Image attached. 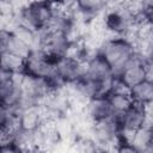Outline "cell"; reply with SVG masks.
I'll use <instances>...</instances> for the list:
<instances>
[{
  "mask_svg": "<svg viewBox=\"0 0 153 153\" xmlns=\"http://www.w3.org/2000/svg\"><path fill=\"white\" fill-rule=\"evenodd\" d=\"M0 153H23V152L12 142H8L0 146Z\"/></svg>",
  "mask_w": 153,
  "mask_h": 153,
  "instance_id": "cell-20",
  "label": "cell"
},
{
  "mask_svg": "<svg viewBox=\"0 0 153 153\" xmlns=\"http://www.w3.org/2000/svg\"><path fill=\"white\" fill-rule=\"evenodd\" d=\"M55 75L63 85H74L84 76V61L68 55L59 56L55 60Z\"/></svg>",
  "mask_w": 153,
  "mask_h": 153,
  "instance_id": "cell-7",
  "label": "cell"
},
{
  "mask_svg": "<svg viewBox=\"0 0 153 153\" xmlns=\"http://www.w3.org/2000/svg\"><path fill=\"white\" fill-rule=\"evenodd\" d=\"M55 16L54 4L47 1H35L27 4L20 11L23 29L38 33L49 27Z\"/></svg>",
  "mask_w": 153,
  "mask_h": 153,
  "instance_id": "cell-2",
  "label": "cell"
},
{
  "mask_svg": "<svg viewBox=\"0 0 153 153\" xmlns=\"http://www.w3.org/2000/svg\"><path fill=\"white\" fill-rule=\"evenodd\" d=\"M114 71L106 60L99 54H94L84 61V76L85 79L96 82L102 86H110V81L114 78ZM109 92V91H108Z\"/></svg>",
  "mask_w": 153,
  "mask_h": 153,
  "instance_id": "cell-6",
  "label": "cell"
},
{
  "mask_svg": "<svg viewBox=\"0 0 153 153\" xmlns=\"http://www.w3.org/2000/svg\"><path fill=\"white\" fill-rule=\"evenodd\" d=\"M16 129L17 127V116L16 111L0 103V129Z\"/></svg>",
  "mask_w": 153,
  "mask_h": 153,
  "instance_id": "cell-16",
  "label": "cell"
},
{
  "mask_svg": "<svg viewBox=\"0 0 153 153\" xmlns=\"http://www.w3.org/2000/svg\"><path fill=\"white\" fill-rule=\"evenodd\" d=\"M86 115L93 122H100L109 120L114 116L112 106L108 96H94L87 99L86 103Z\"/></svg>",
  "mask_w": 153,
  "mask_h": 153,
  "instance_id": "cell-11",
  "label": "cell"
},
{
  "mask_svg": "<svg viewBox=\"0 0 153 153\" xmlns=\"http://www.w3.org/2000/svg\"><path fill=\"white\" fill-rule=\"evenodd\" d=\"M148 108L149 106H142L133 103L123 114H121L117 117H114L120 127L121 136L130 140V137L148 124Z\"/></svg>",
  "mask_w": 153,
  "mask_h": 153,
  "instance_id": "cell-4",
  "label": "cell"
},
{
  "mask_svg": "<svg viewBox=\"0 0 153 153\" xmlns=\"http://www.w3.org/2000/svg\"><path fill=\"white\" fill-rule=\"evenodd\" d=\"M110 65L116 75L121 68L128 62V60L136 53L134 43L123 36H115L106 39L98 51Z\"/></svg>",
  "mask_w": 153,
  "mask_h": 153,
  "instance_id": "cell-1",
  "label": "cell"
},
{
  "mask_svg": "<svg viewBox=\"0 0 153 153\" xmlns=\"http://www.w3.org/2000/svg\"><path fill=\"white\" fill-rule=\"evenodd\" d=\"M78 11L84 14V16H96L99 12H102L104 8H106V2L104 1H98V0H82L78 1L75 4Z\"/></svg>",
  "mask_w": 153,
  "mask_h": 153,
  "instance_id": "cell-13",
  "label": "cell"
},
{
  "mask_svg": "<svg viewBox=\"0 0 153 153\" xmlns=\"http://www.w3.org/2000/svg\"><path fill=\"white\" fill-rule=\"evenodd\" d=\"M0 14H2V11H1V4H0Z\"/></svg>",
  "mask_w": 153,
  "mask_h": 153,
  "instance_id": "cell-22",
  "label": "cell"
},
{
  "mask_svg": "<svg viewBox=\"0 0 153 153\" xmlns=\"http://www.w3.org/2000/svg\"><path fill=\"white\" fill-rule=\"evenodd\" d=\"M14 76H16V75H14L12 72H10V71L0 62V86H2V85H5V84L10 82L11 80L14 79Z\"/></svg>",
  "mask_w": 153,
  "mask_h": 153,
  "instance_id": "cell-19",
  "label": "cell"
},
{
  "mask_svg": "<svg viewBox=\"0 0 153 153\" xmlns=\"http://www.w3.org/2000/svg\"><path fill=\"white\" fill-rule=\"evenodd\" d=\"M108 97H109L111 106H112L114 117H117L121 114H123L133 104V100L129 94H112V96H108Z\"/></svg>",
  "mask_w": 153,
  "mask_h": 153,
  "instance_id": "cell-15",
  "label": "cell"
},
{
  "mask_svg": "<svg viewBox=\"0 0 153 153\" xmlns=\"http://www.w3.org/2000/svg\"><path fill=\"white\" fill-rule=\"evenodd\" d=\"M96 153H109V152H108V151H105V149H102V148H100V149H98Z\"/></svg>",
  "mask_w": 153,
  "mask_h": 153,
  "instance_id": "cell-21",
  "label": "cell"
},
{
  "mask_svg": "<svg viewBox=\"0 0 153 153\" xmlns=\"http://www.w3.org/2000/svg\"><path fill=\"white\" fill-rule=\"evenodd\" d=\"M56 57L47 54L41 48L32 49L24 60L23 75L38 79H49L55 74Z\"/></svg>",
  "mask_w": 153,
  "mask_h": 153,
  "instance_id": "cell-3",
  "label": "cell"
},
{
  "mask_svg": "<svg viewBox=\"0 0 153 153\" xmlns=\"http://www.w3.org/2000/svg\"><path fill=\"white\" fill-rule=\"evenodd\" d=\"M17 127L27 131H37L43 124V116L37 104H29L16 111Z\"/></svg>",
  "mask_w": 153,
  "mask_h": 153,
  "instance_id": "cell-10",
  "label": "cell"
},
{
  "mask_svg": "<svg viewBox=\"0 0 153 153\" xmlns=\"http://www.w3.org/2000/svg\"><path fill=\"white\" fill-rule=\"evenodd\" d=\"M115 153H142V152L129 140L120 136L117 143L115 145Z\"/></svg>",
  "mask_w": 153,
  "mask_h": 153,
  "instance_id": "cell-17",
  "label": "cell"
},
{
  "mask_svg": "<svg viewBox=\"0 0 153 153\" xmlns=\"http://www.w3.org/2000/svg\"><path fill=\"white\" fill-rule=\"evenodd\" d=\"M120 136V127L114 117L93 123V140L97 142L98 146L116 145Z\"/></svg>",
  "mask_w": 153,
  "mask_h": 153,
  "instance_id": "cell-9",
  "label": "cell"
},
{
  "mask_svg": "<svg viewBox=\"0 0 153 153\" xmlns=\"http://www.w3.org/2000/svg\"><path fill=\"white\" fill-rule=\"evenodd\" d=\"M135 22L134 17L123 6L116 10H111L106 13L104 26L108 31L115 33L116 36L127 37L128 32L131 30V25Z\"/></svg>",
  "mask_w": 153,
  "mask_h": 153,
  "instance_id": "cell-8",
  "label": "cell"
},
{
  "mask_svg": "<svg viewBox=\"0 0 153 153\" xmlns=\"http://www.w3.org/2000/svg\"><path fill=\"white\" fill-rule=\"evenodd\" d=\"M24 60L19 56H16L13 54L6 53L2 56H0V62L14 75H22L24 71Z\"/></svg>",
  "mask_w": 153,
  "mask_h": 153,
  "instance_id": "cell-14",
  "label": "cell"
},
{
  "mask_svg": "<svg viewBox=\"0 0 153 153\" xmlns=\"http://www.w3.org/2000/svg\"><path fill=\"white\" fill-rule=\"evenodd\" d=\"M151 61L142 57L137 51L128 60V62L116 74L129 88L139 82L151 79Z\"/></svg>",
  "mask_w": 153,
  "mask_h": 153,
  "instance_id": "cell-5",
  "label": "cell"
},
{
  "mask_svg": "<svg viewBox=\"0 0 153 153\" xmlns=\"http://www.w3.org/2000/svg\"><path fill=\"white\" fill-rule=\"evenodd\" d=\"M11 33H12V31L8 29L0 30V56H2L4 54L7 53V45H8Z\"/></svg>",
  "mask_w": 153,
  "mask_h": 153,
  "instance_id": "cell-18",
  "label": "cell"
},
{
  "mask_svg": "<svg viewBox=\"0 0 153 153\" xmlns=\"http://www.w3.org/2000/svg\"><path fill=\"white\" fill-rule=\"evenodd\" d=\"M129 96L133 103L142 106H149L153 100V82L151 79H146L130 88Z\"/></svg>",
  "mask_w": 153,
  "mask_h": 153,
  "instance_id": "cell-12",
  "label": "cell"
}]
</instances>
